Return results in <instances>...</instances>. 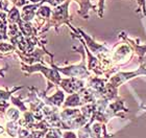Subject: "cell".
<instances>
[{"label": "cell", "instance_id": "obj_5", "mask_svg": "<svg viewBox=\"0 0 146 138\" xmlns=\"http://www.w3.org/2000/svg\"><path fill=\"white\" fill-rule=\"evenodd\" d=\"M17 24H18L19 28H20V31H21V33L23 34L24 37H27V38L36 37V31H38V29L31 24V22L24 21V20L20 19Z\"/></svg>", "mask_w": 146, "mask_h": 138}, {"label": "cell", "instance_id": "obj_10", "mask_svg": "<svg viewBox=\"0 0 146 138\" xmlns=\"http://www.w3.org/2000/svg\"><path fill=\"white\" fill-rule=\"evenodd\" d=\"M16 50V47L12 43H5L0 42V57H3L5 55H9V52H13Z\"/></svg>", "mask_w": 146, "mask_h": 138}, {"label": "cell", "instance_id": "obj_18", "mask_svg": "<svg viewBox=\"0 0 146 138\" xmlns=\"http://www.w3.org/2000/svg\"><path fill=\"white\" fill-rule=\"evenodd\" d=\"M28 1H31V2H33V3H39V2H41V1H43V0H28Z\"/></svg>", "mask_w": 146, "mask_h": 138}, {"label": "cell", "instance_id": "obj_4", "mask_svg": "<svg viewBox=\"0 0 146 138\" xmlns=\"http://www.w3.org/2000/svg\"><path fill=\"white\" fill-rule=\"evenodd\" d=\"M86 82L82 79L77 77H68V79H62L60 86L63 88L65 92L67 93H76L85 88Z\"/></svg>", "mask_w": 146, "mask_h": 138}, {"label": "cell", "instance_id": "obj_9", "mask_svg": "<svg viewBox=\"0 0 146 138\" xmlns=\"http://www.w3.org/2000/svg\"><path fill=\"white\" fill-rule=\"evenodd\" d=\"M20 115H21V111L16 107H12V108L9 107L6 110V113H5L6 118L9 120H12V121H18L20 119Z\"/></svg>", "mask_w": 146, "mask_h": 138}, {"label": "cell", "instance_id": "obj_16", "mask_svg": "<svg viewBox=\"0 0 146 138\" xmlns=\"http://www.w3.org/2000/svg\"><path fill=\"white\" fill-rule=\"evenodd\" d=\"M63 1H65V0H46V2L50 3L52 6H58L60 5V4H62L63 3Z\"/></svg>", "mask_w": 146, "mask_h": 138}, {"label": "cell", "instance_id": "obj_12", "mask_svg": "<svg viewBox=\"0 0 146 138\" xmlns=\"http://www.w3.org/2000/svg\"><path fill=\"white\" fill-rule=\"evenodd\" d=\"M11 107L9 103L7 101H0V116H4L6 113V110Z\"/></svg>", "mask_w": 146, "mask_h": 138}, {"label": "cell", "instance_id": "obj_19", "mask_svg": "<svg viewBox=\"0 0 146 138\" xmlns=\"http://www.w3.org/2000/svg\"><path fill=\"white\" fill-rule=\"evenodd\" d=\"M4 131H5V130H4V128H3V127L0 126V134H2V133L4 132Z\"/></svg>", "mask_w": 146, "mask_h": 138}, {"label": "cell", "instance_id": "obj_3", "mask_svg": "<svg viewBox=\"0 0 146 138\" xmlns=\"http://www.w3.org/2000/svg\"><path fill=\"white\" fill-rule=\"evenodd\" d=\"M55 68L58 69L60 73H63L69 77H77V79H82V80L85 77H90V73H89V71L85 64V55L84 53H82V62L80 64L72 65V66L64 68H60L58 66H55Z\"/></svg>", "mask_w": 146, "mask_h": 138}, {"label": "cell", "instance_id": "obj_1", "mask_svg": "<svg viewBox=\"0 0 146 138\" xmlns=\"http://www.w3.org/2000/svg\"><path fill=\"white\" fill-rule=\"evenodd\" d=\"M69 4H70V0H66V2L55 6L54 9H52L51 16L47 20V23L45 25L46 27L43 28L41 34L49 31L51 27H54L58 31V28L62 24H64V23H66L67 25L70 24L69 23L70 16H69V13H68V6H69Z\"/></svg>", "mask_w": 146, "mask_h": 138}, {"label": "cell", "instance_id": "obj_20", "mask_svg": "<svg viewBox=\"0 0 146 138\" xmlns=\"http://www.w3.org/2000/svg\"><path fill=\"white\" fill-rule=\"evenodd\" d=\"M142 109H144V110L146 111V107H143V106H142Z\"/></svg>", "mask_w": 146, "mask_h": 138}, {"label": "cell", "instance_id": "obj_17", "mask_svg": "<svg viewBox=\"0 0 146 138\" xmlns=\"http://www.w3.org/2000/svg\"><path fill=\"white\" fill-rule=\"evenodd\" d=\"M6 70V68H4V69H0V75L1 77H4V71Z\"/></svg>", "mask_w": 146, "mask_h": 138}, {"label": "cell", "instance_id": "obj_6", "mask_svg": "<svg viewBox=\"0 0 146 138\" xmlns=\"http://www.w3.org/2000/svg\"><path fill=\"white\" fill-rule=\"evenodd\" d=\"M21 19V13L19 12V9L17 6L13 5V7L7 12V23L11 24H17L18 21Z\"/></svg>", "mask_w": 146, "mask_h": 138}, {"label": "cell", "instance_id": "obj_2", "mask_svg": "<svg viewBox=\"0 0 146 138\" xmlns=\"http://www.w3.org/2000/svg\"><path fill=\"white\" fill-rule=\"evenodd\" d=\"M52 68H48L46 66H43L41 64H34V65H27L24 63H21V69L24 72H26V74H31L36 72V71H40L42 73L45 74V77L48 79V81L50 83H52L55 86H60V83L62 81L61 74L58 72V70L55 68V65L51 64Z\"/></svg>", "mask_w": 146, "mask_h": 138}, {"label": "cell", "instance_id": "obj_8", "mask_svg": "<svg viewBox=\"0 0 146 138\" xmlns=\"http://www.w3.org/2000/svg\"><path fill=\"white\" fill-rule=\"evenodd\" d=\"M75 1L78 2L79 5H80V9H79L78 14L82 15L84 18H87V17H88V9H90V7L94 9V5H92L91 2H90V0H75Z\"/></svg>", "mask_w": 146, "mask_h": 138}, {"label": "cell", "instance_id": "obj_11", "mask_svg": "<svg viewBox=\"0 0 146 138\" xmlns=\"http://www.w3.org/2000/svg\"><path fill=\"white\" fill-rule=\"evenodd\" d=\"M23 87H14L12 90H9V91H3V90H0V101H9L12 94L14 92H16L17 90H20L22 89Z\"/></svg>", "mask_w": 146, "mask_h": 138}, {"label": "cell", "instance_id": "obj_14", "mask_svg": "<svg viewBox=\"0 0 146 138\" xmlns=\"http://www.w3.org/2000/svg\"><path fill=\"white\" fill-rule=\"evenodd\" d=\"M62 137L63 138H78V136L76 135L75 133H73L70 130V131H65V132L63 133Z\"/></svg>", "mask_w": 146, "mask_h": 138}, {"label": "cell", "instance_id": "obj_15", "mask_svg": "<svg viewBox=\"0 0 146 138\" xmlns=\"http://www.w3.org/2000/svg\"><path fill=\"white\" fill-rule=\"evenodd\" d=\"M9 3V1H3V0H0V11H5V12H9V9H7Z\"/></svg>", "mask_w": 146, "mask_h": 138}, {"label": "cell", "instance_id": "obj_13", "mask_svg": "<svg viewBox=\"0 0 146 138\" xmlns=\"http://www.w3.org/2000/svg\"><path fill=\"white\" fill-rule=\"evenodd\" d=\"M2 41H9V38L7 36V27L0 29V42Z\"/></svg>", "mask_w": 146, "mask_h": 138}, {"label": "cell", "instance_id": "obj_7", "mask_svg": "<svg viewBox=\"0 0 146 138\" xmlns=\"http://www.w3.org/2000/svg\"><path fill=\"white\" fill-rule=\"evenodd\" d=\"M51 13H52V9L47 5H41L38 9L36 11V17L39 19H42V20H48L50 18V16H51Z\"/></svg>", "mask_w": 146, "mask_h": 138}]
</instances>
